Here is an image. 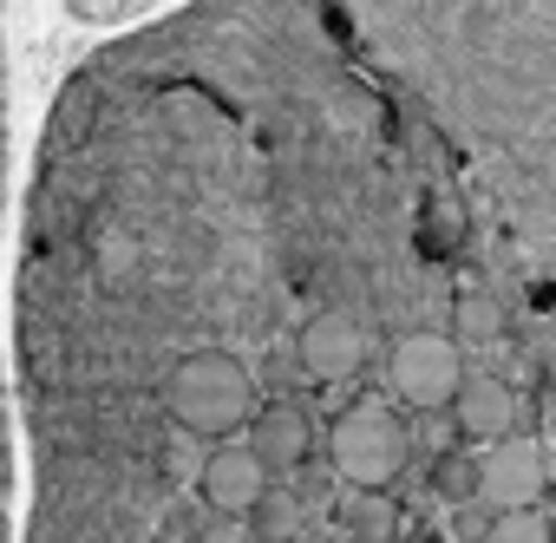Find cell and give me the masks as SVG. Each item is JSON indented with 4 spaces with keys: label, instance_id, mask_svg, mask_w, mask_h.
Masks as SVG:
<instances>
[{
    "label": "cell",
    "instance_id": "6da1fadb",
    "mask_svg": "<svg viewBox=\"0 0 556 543\" xmlns=\"http://www.w3.org/2000/svg\"><path fill=\"white\" fill-rule=\"evenodd\" d=\"M164 413L177 432L216 445V439H236L249 419H255V380L236 354H184L164 380Z\"/></svg>",
    "mask_w": 556,
    "mask_h": 543
},
{
    "label": "cell",
    "instance_id": "7a4b0ae2",
    "mask_svg": "<svg viewBox=\"0 0 556 543\" xmlns=\"http://www.w3.org/2000/svg\"><path fill=\"white\" fill-rule=\"evenodd\" d=\"M413 458V439H406V419L387 406V400H354L348 413H334L328 426V465L348 491H393L400 471Z\"/></svg>",
    "mask_w": 556,
    "mask_h": 543
},
{
    "label": "cell",
    "instance_id": "3957f363",
    "mask_svg": "<svg viewBox=\"0 0 556 543\" xmlns=\"http://www.w3.org/2000/svg\"><path fill=\"white\" fill-rule=\"evenodd\" d=\"M387 380H393V400L400 406H419V413H452V400L465 393V341L458 334H439V328H406L393 334L387 348Z\"/></svg>",
    "mask_w": 556,
    "mask_h": 543
},
{
    "label": "cell",
    "instance_id": "277c9868",
    "mask_svg": "<svg viewBox=\"0 0 556 543\" xmlns=\"http://www.w3.org/2000/svg\"><path fill=\"white\" fill-rule=\"evenodd\" d=\"M268 458L249 445V439H216L210 458L197 465V491L216 517H255L262 497H268Z\"/></svg>",
    "mask_w": 556,
    "mask_h": 543
},
{
    "label": "cell",
    "instance_id": "5b68a950",
    "mask_svg": "<svg viewBox=\"0 0 556 543\" xmlns=\"http://www.w3.org/2000/svg\"><path fill=\"white\" fill-rule=\"evenodd\" d=\"M295 361H302V374H308L315 387L354 380V374L367 367V328H361V315H348V308L308 315L302 334H295Z\"/></svg>",
    "mask_w": 556,
    "mask_h": 543
},
{
    "label": "cell",
    "instance_id": "8992f818",
    "mask_svg": "<svg viewBox=\"0 0 556 543\" xmlns=\"http://www.w3.org/2000/svg\"><path fill=\"white\" fill-rule=\"evenodd\" d=\"M543 491H549V471H543V452H536L530 439H497V445L484 452V484H478V497H484L491 510H536Z\"/></svg>",
    "mask_w": 556,
    "mask_h": 543
},
{
    "label": "cell",
    "instance_id": "52a82bcc",
    "mask_svg": "<svg viewBox=\"0 0 556 543\" xmlns=\"http://www.w3.org/2000/svg\"><path fill=\"white\" fill-rule=\"evenodd\" d=\"M452 419H458V439H465V445H497V439H510V432H517V393H510V380L471 374L465 393L452 400Z\"/></svg>",
    "mask_w": 556,
    "mask_h": 543
},
{
    "label": "cell",
    "instance_id": "ba28073f",
    "mask_svg": "<svg viewBox=\"0 0 556 543\" xmlns=\"http://www.w3.org/2000/svg\"><path fill=\"white\" fill-rule=\"evenodd\" d=\"M249 445H255L275 471H295V465H308V452H315V426H308L302 406L268 400V406H255V419H249Z\"/></svg>",
    "mask_w": 556,
    "mask_h": 543
},
{
    "label": "cell",
    "instance_id": "9c48e42d",
    "mask_svg": "<svg viewBox=\"0 0 556 543\" xmlns=\"http://www.w3.org/2000/svg\"><path fill=\"white\" fill-rule=\"evenodd\" d=\"M452 334L471 341V348H478V341H497V334H504V302H497L491 289H465V295L452 302Z\"/></svg>",
    "mask_w": 556,
    "mask_h": 543
},
{
    "label": "cell",
    "instance_id": "30bf717a",
    "mask_svg": "<svg viewBox=\"0 0 556 543\" xmlns=\"http://www.w3.org/2000/svg\"><path fill=\"white\" fill-rule=\"evenodd\" d=\"M432 484H439V497H478V484H484V458H471V452H439Z\"/></svg>",
    "mask_w": 556,
    "mask_h": 543
},
{
    "label": "cell",
    "instance_id": "8fae6325",
    "mask_svg": "<svg viewBox=\"0 0 556 543\" xmlns=\"http://www.w3.org/2000/svg\"><path fill=\"white\" fill-rule=\"evenodd\" d=\"M484 543H556V530L543 510H497L484 523Z\"/></svg>",
    "mask_w": 556,
    "mask_h": 543
},
{
    "label": "cell",
    "instance_id": "7c38bea8",
    "mask_svg": "<svg viewBox=\"0 0 556 543\" xmlns=\"http://www.w3.org/2000/svg\"><path fill=\"white\" fill-rule=\"evenodd\" d=\"M354 536H374V543L393 536V504H387V491H361V497H354Z\"/></svg>",
    "mask_w": 556,
    "mask_h": 543
},
{
    "label": "cell",
    "instance_id": "4fadbf2b",
    "mask_svg": "<svg viewBox=\"0 0 556 543\" xmlns=\"http://www.w3.org/2000/svg\"><path fill=\"white\" fill-rule=\"evenodd\" d=\"M255 530H262L268 543H282V536L295 530V504H289L282 491H268V497H262V510H255Z\"/></svg>",
    "mask_w": 556,
    "mask_h": 543
},
{
    "label": "cell",
    "instance_id": "5bb4252c",
    "mask_svg": "<svg viewBox=\"0 0 556 543\" xmlns=\"http://www.w3.org/2000/svg\"><path fill=\"white\" fill-rule=\"evenodd\" d=\"M536 177H543V190H549V197H556V138H549V144H543V157H536Z\"/></svg>",
    "mask_w": 556,
    "mask_h": 543
},
{
    "label": "cell",
    "instance_id": "9a60e30c",
    "mask_svg": "<svg viewBox=\"0 0 556 543\" xmlns=\"http://www.w3.org/2000/svg\"><path fill=\"white\" fill-rule=\"evenodd\" d=\"M348 543H374V536H348Z\"/></svg>",
    "mask_w": 556,
    "mask_h": 543
},
{
    "label": "cell",
    "instance_id": "2e32d148",
    "mask_svg": "<svg viewBox=\"0 0 556 543\" xmlns=\"http://www.w3.org/2000/svg\"><path fill=\"white\" fill-rule=\"evenodd\" d=\"M255 543H268V536H255Z\"/></svg>",
    "mask_w": 556,
    "mask_h": 543
}]
</instances>
